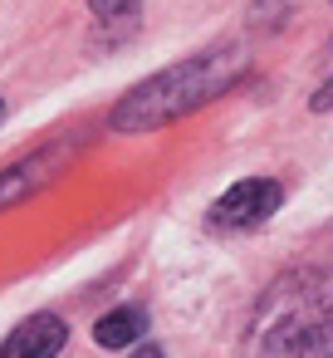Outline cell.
<instances>
[{
  "label": "cell",
  "mask_w": 333,
  "mask_h": 358,
  "mask_svg": "<svg viewBox=\"0 0 333 358\" xmlns=\"http://www.w3.org/2000/svg\"><path fill=\"white\" fill-rule=\"evenodd\" d=\"M59 162H64V148H45V152L15 162L10 172H0V211L15 206V201H25V196H35L45 182H54Z\"/></svg>",
  "instance_id": "5"
},
{
  "label": "cell",
  "mask_w": 333,
  "mask_h": 358,
  "mask_svg": "<svg viewBox=\"0 0 333 358\" xmlns=\"http://www.w3.org/2000/svg\"><path fill=\"white\" fill-rule=\"evenodd\" d=\"M245 64H250V55L240 45H216L206 55H191V59L162 69L157 79L138 84L113 108V128L118 133H152V128H162V123H172V118H182V113H191V108H201L211 99H221L245 74Z\"/></svg>",
  "instance_id": "1"
},
{
  "label": "cell",
  "mask_w": 333,
  "mask_h": 358,
  "mask_svg": "<svg viewBox=\"0 0 333 358\" xmlns=\"http://www.w3.org/2000/svg\"><path fill=\"white\" fill-rule=\"evenodd\" d=\"M89 6H94V15L113 20V15H128V10H138V0H89Z\"/></svg>",
  "instance_id": "7"
},
{
  "label": "cell",
  "mask_w": 333,
  "mask_h": 358,
  "mask_svg": "<svg viewBox=\"0 0 333 358\" xmlns=\"http://www.w3.org/2000/svg\"><path fill=\"white\" fill-rule=\"evenodd\" d=\"M64 338H69V329L59 314H35L0 343V358H54L64 348Z\"/></svg>",
  "instance_id": "4"
},
{
  "label": "cell",
  "mask_w": 333,
  "mask_h": 358,
  "mask_svg": "<svg viewBox=\"0 0 333 358\" xmlns=\"http://www.w3.org/2000/svg\"><path fill=\"white\" fill-rule=\"evenodd\" d=\"M245 358H328V289L323 275H284L250 334H245Z\"/></svg>",
  "instance_id": "2"
},
{
  "label": "cell",
  "mask_w": 333,
  "mask_h": 358,
  "mask_svg": "<svg viewBox=\"0 0 333 358\" xmlns=\"http://www.w3.org/2000/svg\"><path fill=\"white\" fill-rule=\"evenodd\" d=\"M279 206V187L265 182V177H250V182H235L216 206H211V221L221 231H250L260 221H269V211Z\"/></svg>",
  "instance_id": "3"
},
{
  "label": "cell",
  "mask_w": 333,
  "mask_h": 358,
  "mask_svg": "<svg viewBox=\"0 0 333 358\" xmlns=\"http://www.w3.org/2000/svg\"><path fill=\"white\" fill-rule=\"evenodd\" d=\"M133 358H162V348H157V343H142V348H138Z\"/></svg>",
  "instance_id": "8"
},
{
  "label": "cell",
  "mask_w": 333,
  "mask_h": 358,
  "mask_svg": "<svg viewBox=\"0 0 333 358\" xmlns=\"http://www.w3.org/2000/svg\"><path fill=\"white\" fill-rule=\"evenodd\" d=\"M142 329H147V314L128 304V309L103 314V319L94 324V338H98L103 348H128V343H138V338H142Z\"/></svg>",
  "instance_id": "6"
},
{
  "label": "cell",
  "mask_w": 333,
  "mask_h": 358,
  "mask_svg": "<svg viewBox=\"0 0 333 358\" xmlns=\"http://www.w3.org/2000/svg\"><path fill=\"white\" fill-rule=\"evenodd\" d=\"M0 118H6V103H0Z\"/></svg>",
  "instance_id": "9"
}]
</instances>
